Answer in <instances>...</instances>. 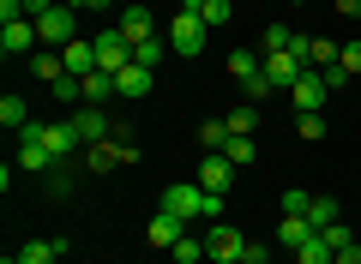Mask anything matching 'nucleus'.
<instances>
[{
    "mask_svg": "<svg viewBox=\"0 0 361 264\" xmlns=\"http://www.w3.org/2000/svg\"><path fill=\"white\" fill-rule=\"evenodd\" d=\"M295 42H301V30H289V25H265L259 30V54H295Z\"/></svg>",
    "mask_w": 361,
    "mask_h": 264,
    "instance_id": "17",
    "label": "nucleus"
},
{
    "mask_svg": "<svg viewBox=\"0 0 361 264\" xmlns=\"http://www.w3.org/2000/svg\"><path fill=\"white\" fill-rule=\"evenodd\" d=\"M319 240H325L331 252H343V246H349L355 234H349V222H331V228H319Z\"/></svg>",
    "mask_w": 361,
    "mask_h": 264,
    "instance_id": "36",
    "label": "nucleus"
},
{
    "mask_svg": "<svg viewBox=\"0 0 361 264\" xmlns=\"http://www.w3.org/2000/svg\"><path fill=\"white\" fill-rule=\"evenodd\" d=\"M109 96H121V90H115V73L97 66V73L85 78V102H90V108H109Z\"/></svg>",
    "mask_w": 361,
    "mask_h": 264,
    "instance_id": "19",
    "label": "nucleus"
},
{
    "mask_svg": "<svg viewBox=\"0 0 361 264\" xmlns=\"http://www.w3.org/2000/svg\"><path fill=\"white\" fill-rule=\"evenodd\" d=\"M295 264H337V252H331V246H325V240H319V234H313V240H307V246H301V252H295Z\"/></svg>",
    "mask_w": 361,
    "mask_h": 264,
    "instance_id": "29",
    "label": "nucleus"
},
{
    "mask_svg": "<svg viewBox=\"0 0 361 264\" xmlns=\"http://www.w3.org/2000/svg\"><path fill=\"white\" fill-rule=\"evenodd\" d=\"M199 144H205V151H223V144H229V120H205L199 126Z\"/></svg>",
    "mask_w": 361,
    "mask_h": 264,
    "instance_id": "30",
    "label": "nucleus"
},
{
    "mask_svg": "<svg viewBox=\"0 0 361 264\" xmlns=\"http://www.w3.org/2000/svg\"><path fill=\"white\" fill-rule=\"evenodd\" d=\"M259 73H265V54H253V49H235V54H229V78H241V84H253Z\"/></svg>",
    "mask_w": 361,
    "mask_h": 264,
    "instance_id": "20",
    "label": "nucleus"
},
{
    "mask_svg": "<svg viewBox=\"0 0 361 264\" xmlns=\"http://www.w3.org/2000/svg\"><path fill=\"white\" fill-rule=\"evenodd\" d=\"M18 168H30V175H49V168H54V156L42 151V139H37V120L18 132Z\"/></svg>",
    "mask_w": 361,
    "mask_h": 264,
    "instance_id": "12",
    "label": "nucleus"
},
{
    "mask_svg": "<svg viewBox=\"0 0 361 264\" xmlns=\"http://www.w3.org/2000/svg\"><path fill=\"white\" fill-rule=\"evenodd\" d=\"M151 84H157V73H151V66H139V61H127V66L115 73V90H121V96H145Z\"/></svg>",
    "mask_w": 361,
    "mask_h": 264,
    "instance_id": "15",
    "label": "nucleus"
},
{
    "mask_svg": "<svg viewBox=\"0 0 361 264\" xmlns=\"http://www.w3.org/2000/svg\"><path fill=\"white\" fill-rule=\"evenodd\" d=\"M199 18H205V30H223L235 18V6H229V0H205V13H199Z\"/></svg>",
    "mask_w": 361,
    "mask_h": 264,
    "instance_id": "31",
    "label": "nucleus"
},
{
    "mask_svg": "<svg viewBox=\"0 0 361 264\" xmlns=\"http://www.w3.org/2000/svg\"><path fill=\"white\" fill-rule=\"evenodd\" d=\"M193 234V222H180L175 210H163V204H157V216H151V228H145V240H151V246H163V252H175V240H187Z\"/></svg>",
    "mask_w": 361,
    "mask_h": 264,
    "instance_id": "6",
    "label": "nucleus"
},
{
    "mask_svg": "<svg viewBox=\"0 0 361 264\" xmlns=\"http://www.w3.org/2000/svg\"><path fill=\"white\" fill-rule=\"evenodd\" d=\"M307 222H313V228H331V222H343V216H337V199H313V204H307Z\"/></svg>",
    "mask_w": 361,
    "mask_h": 264,
    "instance_id": "28",
    "label": "nucleus"
},
{
    "mask_svg": "<svg viewBox=\"0 0 361 264\" xmlns=\"http://www.w3.org/2000/svg\"><path fill=\"white\" fill-rule=\"evenodd\" d=\"M337 264H361V246H355V240H349V246L337 252Z\"/></svg>",
    "mask_w": 361,
    "mask_h": 264,
    "instance_id": "40",
    "label": "nucleus"
},
{
    "mask_svg": "<svg viewBox=\"0 0 361 264\" xmlns=\"http://www.w3.org/2000/svg\"><path fill=\"white\" fill-rule=\"evenodd\" d=\"M90 42H97V66H103V73H121V66L133 61V42L121 37V25H109L103 37H90Z\"/></svg>",
    "mask_w": 361,
    "mask_h": 264,
    "instance_id": "7",
    "label": "nucleus"
},
{
    "mask_svg": "<svg viewBox=\"0 0 361 264\" xmlns=\"http://www.w3.org/2000/svg\"><path fill=\"white\" fill-rule=\"evenodd\" d=\"M169 258H175V264H211V252H205V240H199V234H187V240H175Z\"/></svg>",
    "mask_w": 361,
    "mask_h": 264,
    "instance_id": "25",
    "label": "nucleus"
},
{
    "mask_svg": "<svg viewBox=\"0 0 361 264\" xmlns=\"http://www.w3.org/2000/svg\"><path fill=\"white\" fill-rule=\"evenodd\" d=\"M61 6H78V0H61Z\"/></svg>",
    "mask_w": 361,
    "mask_h": 264,
    "instance_id": "45",
    "label": "nucleus"
},
{
    "mask_svg": "<svg viewBox=\"0 0 361 264\" xmlns=\"http://www.w3.org/2000/svg\"><path fill=\"white\" fill-rule=\"evenodd\" d=\"M223 156H229L235 168H247V163H253V139H247V132H229V144H223Z\"/></svg>",
    "mask_w": 361,
    "mask_h": 264,
    "instance_id": "27",
    "label": "nucleus"
},
{
    "mask_svg": "<svg viewBox=\"0 0 361 264\" xmlns=\"http://www.w3.org/2000/svg\"><path fill=\"white\" fill-rule=\"evenodd\" d=\"M229 180H235V163L223 151H205V168H199V187L205 192H229Z\"/></svg>",
    "mask_w": 361,
    "mask_h": 264,
    "instance_id": "13",
    "label": "nucleus"
},
{
    "mask_svg": "<svg viewBox=\"0 0 361 264\" xmlns=\"http://www.w3.org/2000/svg\"><path fill=\"white\" fill-rule=\"evenodd\" d=\"M127 6H139V0H127Z\"/></svg>",
    "mask_w": 361,
    "mask_h": 264,
    "instance_id": "47",
    "label": "nucleus"
},
{
    "mask_svg": "<svg viewBox=\"0 0 361 264\" xmlns=\"http://www.w3.org/2000/svg\"><path fill=\"white\" fill-rule=\"evenodd\" d=\"M61 61H66V73H73V78H90V73H97V42H85V37L66 42Z\"/></svg>",
    "mask_w": 361,
    "mask_h": 264,
    "instance_id": "14",
    "label": "nucleus"
},
{
    "mask_svg": "<svg viewBox=\"0 0 361 264\" xmlns=\"http://www.w3.org/2000/svg\"><path fill=\"white\" fill-rule=\"evenodd\" d=\"M0 264H18V258H0Z\"/></svg>",
    "mask_w": 361,
    "mask_h": 264,
    "instance_id": "46",
    "label": "nucleus"
},
{
    "mask_svg": "<svg viewBox=\"0 0 361 264\" xmlns=\"http://www.w3.org/2000/svg\"><path fill=\"white\" fill-rule=\"evenodd\" d=\"M37 37H42V49H66V42H78V13L54 0L49 13L37 18Z\"/></svg>",
    "mask_w": 361,
    "mask_h": 264,
    "instance_id": "2",
    "label": "nucleus"
},
{
    "mask_svg": "<svg viewBox=\"0 0 361 264\" xmlns=\"http://www.w3.org/2000/svg\"><path fill=\"white\" fill-rule=\"evenodd\" d=\"M30 73H37L42 84H54V78H66V61H61V49H37V54H30Z\"/></svg>",
    "mask_w": 361,
    "mask_h": 264,
    "instance_id": "21",
    "label": "nucleus"
},
{
    "mask_svg": "<svg viewBox=\"0 0 361 264\" xmlns=\"http://www.w3.org/2000/svg\"><path fill=\"white\" fill-rule=\"evenodd\" d=\"M337 66H343V73H349V78H355V73H361V37H349V42H343V49H337Z\"/></svg>",
    "mask_w": 361,
    "mask_h": 264,
    "instance_id": "32",
    "label": "nucleus"
},
{
    "mask_svg": "<svg viewBox=\"0 0 361 264\" xmlns=\"http://www.w3.org/2000/svg\"><path fill=\"white\" fill-rule=\"evenodd\" d=\"M289 90H295V114H319L325 96H331V90H325V73H313V66H301V78Z\"/></svg>",
    "mask_w": 361,
    "mask_h": 264,
    "instance_id": "8",
    "label": "nucleus"
},
{
    "mask_svg": "<svg viewBox=\"0 0 361 264\" xmlns=\"http://www.w3.org/2000/svg\"><path fill=\"white\" fill-rule=\"evenodd\" d=\"M0 126H13V132H25V126H30L25 96H0Z\"/></svg>",
    "mask_w": 361,
    "mask_h": 264,
    "instance_id": "24",
    "label": "nucleus"
},
{
    "mask_svg": "<svg viewBox=\"0 0 361 264\" xmlns=\"http://www.w3.org/2000/svg\"><path fill=\"white\" fill-rule=\"evenodd\" d=\"M73 192V175H66V163H54L49 168V199H66Z\"/></svg>",
    "mask_w": 361,
    "mask_h": 264,
    "instance_id": "34",
    "label": "nucleus"
},
{
    "mask_svg": "<svg viewBox=\"0 0 361 264\" xmlns=\"http://www.w3.org/2000/svg\"><path fill=\"white\" fill-rule=\"evenodd\" d=\"M313 234H319V228H313L307 216H283V222H277V246H289V252H301Z\"/></svg>",
    "mask_w": 361,
    "mask_h": 264,
    "instance_id": "16",
    "label": "nucleus"
},
{
    "mask_svg": "<svg viewBox=\"0 0 361 264\" xmlns=\"http://www.w3.org/2000/svg\"><path fill=\"white\" fill-rule=\"evenodd\" d=\"M307 204H313V192H301V187L283 192V216H307Z\"/></svg>",
    "mask_w": 361,
    "mask_h": 264,
    "instance_id": "35",
    "label": "nucleus"
},
{
    "mask_svg": "<svg viewBox=\"0 0 361 264\" xmlns=\"http://www.w3.org/2000/svg\"><path fill=\"white\" fill-rule=\"evenodd\" d=\"M85 163L103 175V168H127V163H139V144L133 139H109V144H85Z\"/></svg>",
    "mask_w": 361,
    "mask_h": 264,
    "instance_id": "3",
    "label": "nucleus"
},
{
    "mask_svg": "<svg viewBox=\"0 0 361 264\" xmlns=\"http://www.w3.org/2000/svg\"><path fill=\"white\" fill-rule=\"evenodd\" d=\"M265 78H271V84H295L301 61H295V54H265Z\"/></svg>",
    "mask_w": 361,
    "mask_h": 264,
    "instance_id": "22",
    "label": "nucleus"
},
{
    "mask_svg": "<svg viewBox=\"0 0 361 264\" xmlns=\"http://www.w3.org/2000/svg\"><path fill=\"white\" fill-rule=\"evenodd\" d=\"M211 264H247V258H211Z\"/></svg>",
    "mask_w": 361,
    "mask_h": 264,
    "instance_id": "44",
    "label": "nucleus"
},
{
    "mask_svg": "<svg viewBox=\"0 0 361 264\" xmlns=\"http://www.w3.org/2000/svg\"><path fill=\"white\" fill-rule=\"evenodd\" d=\"M163 54H169V42H163V37H145V42H133V61H139V66H151V73L163 66Z\"/></svg>",
    "mask_w": 361,
    "mask_h": 264,
    "instance_id": "26",
    "label": "nucleus"
},
{
    "mask_svg": "<svg viewBox=\"0 0 361 264\" xmlns=\"http://www.w3.org/2000/svg\"><path fill=\"white\" fill-rule=\"evenodd\" d=\"M37 139H42V151H49L54 163H66V156H73L78 144H85V139H78V126H73V120H54V126H37Z\"/></svg>",
    "mask_w": 361,
    "mask_h": 264,
    "instance_id": "10",
    "label": "nucleus"
},
{
    "mask_svg": "<svg viewBox=\"0 0 361 264\" xmlns=\"http://www.w3.org/2000/svg\"><path fill=\"white\" fill-rule=\"evenodd\" d=\"M229 132H247V139H253V132H259V114H253V102L229 114Z\"/></svg>",
    "mask_w": 361,
    "mask_h": 264,
    "instance_id": "33",
    "label": "nucleus"
},
{
    "mask_svg": "<svg viewBox=\"0 0 361 264\" xmlns=\"http://www.w3.org/2000/svg\"><path fill=\"white\" fill-rule=\"evenodd\" d=\"M78 6H85V13H109V0H78Z\"/></svg>",
    "mask_w": 361,
    "mask_h": 264,
    "instance_id": "43",
    "label": "nucleus"
},
{
    "mask_svg": "<svg viewBox=\"0 0 361 264\" xmlns=\"http://www.w3.org/2000/svg\"><path fill=\"white\" fill-rule=\"evenodd\" d=\"M66 258V234L61 240H30V246H18V264H61Z\"/></svg>",
    "mask_w": 361,
    "mask_h": 264,
    "instance_id": "18",
    "label": "nucleus"
},
{
    "mask_svg": "<svg viewBox=\"0 0 361 264\" xmlns=\"http://www.w3.org/2000/svg\"><path fill=\"white\" fill-rule=\"evenodd\" d=\"M37 18H13V25H0V54L13 61V54H37Z\"/></svg>",
    "mask_w": 361,
    "mask_h": 264,
    "instance_id": "9",
    "label": "nucleus"
},
{
    "mask_svg": "<svg viewBox=\"0 0 361 264\" xmlns=\"http://www.w3.org/2000/svg\"><path fill=\"white\" fill-rule=\"evenodd\" d=\"M163 210H175L180 222H193V228H211V222H223V192H205L199 180H169Z\"/></svg>",
    "mask_w": 361,
    "mask_h": 264,
    "instance_id": "1",
    "label": "nucleus"
},
{
    "mask_svg": "<svg viewBox=\"0 0 361 264\" xmlns=\"http://www.w3.org/2000/svg\"><path fill=\"white\" fill-rule=\"evenodd\" d=\"M337 13H343V18H361V0H337Z\"/></svg>",
    "mask_w": 361,
    "mask_h": 264,
    "instance_id": "41",
    "label": "nucleus"
},
{
    "mask_svg": "<svg viewBox=\"0 0 361 264\" xmlns=\"http://www.w3.org/2000/svg\"><path fill=\"white\" fill-rule=\"evenodd\" d=\"M169 49L175 54H205V18H187V13H175V25H169Z\"/></svg>",
    "mask_w": 361,
    "mask_h": 264,
    "instance_id": "4",
    "label": "nucleus"
},
{
    "mask_svg": "<svg viewBox=\"0 0 361 264\" xmlns=\"http://www.w3.org/2000/svg\"><path fill=\"white\" fill-rule=\"evenodd\" d=\"M180 13H187V18H199V13H205V0H180Z\"/></svg>",
    "mask_w": 361,
    "mask_h": 264,
    "instance_id": "42",
    "label": "nucleus"
},
{
    "mask_svg": "<svg viewBox=\"0 0 361 264\" xmlns=\"http://www.w3.org/2000/svg\"><path fill=\"white\" fill-rule=\"evenodd\" d=\"M66 120L78 126V139H85V144H109V132H121V126H109V108H90V102H78Z\"/></svg>",
    "mask_w": 361,
    "mask_h": 264,
    "instance_id": "5",
    "label": "nucleus"
},
{
    "mask_svg": "<svg viewBox=\"0 0 361 264\" xmlns=\"http://www.w3.org/2000/svg\"><path fill=\"white\" fill-rule=\"evenodd\" d=\"M241 258H247V264H265V258H271V246H265V240H247Z\"/></svg>",
    "mask_w": 361,
    "mask_h": 264,
    "instance_id": "38",
    "label": "nucleus"
},
{
    "mask_svg": "<svg viewBox=\"0 0 361 264\" xmlns=\"http://www.w3.org/2000/svg\"><path fill=\"white\" fill-rule=\"evenodd\" d=\"M151 13H145V6H127V13H121V37H127V42H145V37H151Z\"/></svg>",
    "mask_w": 361,
    "mask_h": 264,
    "instance_id": "23",
    "label": "nucleus"
},
{
    "mask_svg": "<svg viewBox=\"0 0 361 264\" xmlns=\"http://www.w3.org/2000/svg\"><path fill=\"white\" fill-rule=\"evenodd\" d=\"M49 6H54V0H25V18H42Z\"/></svg>",
    "mask_w": 361,
    "mask_h": 264,
    "instance_id": "39",
    "label": "nucleus"
},
{
    "mask_svg": "<svg viewBox=\"0 0 361 264\" xmlns=\"http://www.w3.org/2000/svg\"><path fill=\"white\" fill-rule=\"evenodd\" d=\"M205 252H211V258H241L247 234H241V228H229V222H211L205 228Z\"/></svg>",
    "mask_w": 361,
    "mask_h": 264,
    "instance_id": "11",
    "label": "nucleus"
},
{
    "mask_svg": "<svg viewBox=\"0 0 361 264\" xmlns=\"http://www.w3.org/2000/svg\"><path fill=\"white\" fill-rule=\"evenodd\" d=\"M295 126H301V139H325V114H295Z\"/></svg>",
    "mask_w": 361,
    "mask_h": 264,
    "instance_id": "37",
    "label": "nucleus"
}]
</instances>
